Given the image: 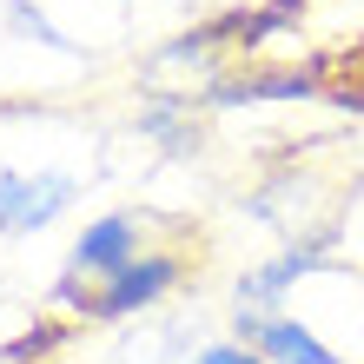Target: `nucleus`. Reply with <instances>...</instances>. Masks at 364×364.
<instances>
[{
	"label": "nucleus",
	"mask_w": 364,
	"mask_h": 364,
	"mask_svg": "<svg viewBox=\"0 0 364 364\" xmlns=\"http://www.w3.org/2000/svg\"><path fill=\"white\" fill-rule=\"evenodd\" d=\"M331 259H325V252H318V245H285V252H278V259H265V265H252L245 278H239V291H232V298H239V305H232V311H285V291L298 285V278H311V272H325Z\"/></svg>",
	"instance_id": "nucleus-5"
},
{
	"label": "nucleus",
	"mask_w": 364,
	"mask_h": 364,
	"mask_svg": "<svg viewBox=\"0 0 364 364\" xmlns=\"http://www.w3.org/2000/svg\"><path fill=\"white\" fill-rule=\"evenodd\" d=\"M139 252H146V212H100V219H87V232L73 239L67 272L80 278V285H106V278H119Z\"/></svg>",
	"instance_id": "nucleus-3"
},
{
	"label": "nucleus",
	"mask_w": 364,
	"mask_h": 364,
	"mask_svg": "<svg viewBox=\"0 0 364 364\" xmlns=\"http://www.w3.org/2000/svg\"><path fill=\"white\" fill-rule=\"evenodd\" d=\"M232 338H245L265 364H351L291 311H265V318L259 311H232Z\"/></svg>",
	"instance_id": "nucleus-4"
},
{
	"label": "nucleus",
	"mask_w": 364,
	"mask_h": 364,
	"mask_svg": "<svg viewBox=\"0 0 364 364\" xmlns=\"http://www.w3.org/2000/svg\"><path fill=\"white\" fill-rule=\"evenodd\" d=\"M60 338H67L60 325H40V331H27V338H14V345L0 351V364H40V351H53Z\"/></svg>",
	"instance_id": "nucleus-6"
},
{
	"label": "nucleus",
	"mask_w": 364,
	"mask_h": 364,
	"mask_svg": "<svg viewBox=\"0 0 364 364\" xmlns=\"http://www.w3.org/2000/svg\"><path fill=\"white\" fill-rule=\"evenodd\" d=\"M179 278H186V259H179L173 245H146L119 278L93 285V298H87L80 318H87V325H126V318H146L153 305H166V298L179 291Z\"/></svg>",
	"instance_id": "nucleus-1"
},
{
	"label": "nucleus",
	"mask_w": 364,
	"mask_h": 364,
	"mask_svg": "<svg viewBox=\"0 0 364 364\" xmlns=\"http://www.w3.org/2000/svg\"><path fill=\"white\" fill-rule=\"evenodd\" d=\"M80 199V179L73 173H53V166H7L0 173V239H33L47 232L60 212Z\"/></svg>",
	"instance_id": "nucleus-2"
},
{
	"label": "nucleus",
	"mask_w": 364,
	"mask_h": 364,
	"mask_svg": "<svg viewBox=\"0 0 364 364\" xmlns=\"http://www.w3.org/2000/svg\"><path fill=\"white\" fill-rule=\"evenodd\" d=\"M186 364H265V358L252 351L245 338H212V345H199V351H192Z\"/></svg>",
	"instance_id": "nucleus-7"
}]
</instances>
